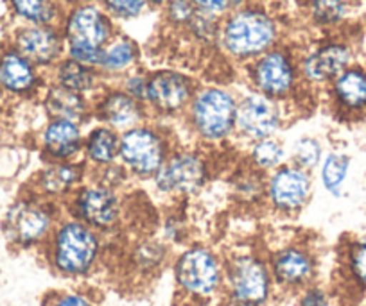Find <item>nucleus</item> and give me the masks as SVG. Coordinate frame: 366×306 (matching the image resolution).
<instances>
[{
    "label": "nucleus",
    "mask_w": 366,
    "mask_h": 306,
    "mask_svg": "<svg viewBox=\"0 0 366 306\" xmlns=\"http://www.w3.org/2000/svg\"><path fill=\"white\" fill-rule=\"evenodd\" d=\"M354 156L345 149H329L325 158L315 172L316 186H322L323 192L332 199H341L347 193Z\"/></svg>",
    "instance_id": "c85d7f7f"
},
{
    "label": "nucleus",
    "mask_w": 366,
    "mask_h": 306,
    "mask_svg": "<svg viewBox=\"0 0 366 306\" xmlns=\"http://www.w3.org/2000/svg\"><path fill=\"white\" fill-rule=\"evenodd\" d=\"M41 108L47 118H61L86 128L92 124V98L49 81L41 91Z\"/></svg>",
    "instance_id": "393cba45"
},
{
    "label": "nucleus",
    "mask_w": 366,
    "mask_h": 306,
    "mask_svg": "<svg viewBox=\"0 0 366 306\" xmlns=\"http://www.w3.org/2000/svg\"><path fill=\"white\" fill-rule=\"evenodd\" d=\"M341 295L366 297V233L350 235L340 244L337 253Z\"/></svg>",
    "instance_id": "b1692460"
},
{
    "label": "nucleus",
    "mask_w": 366,
    "mask_h": 306,
    "mask_svg": "<svg viewBox=\"0 0 366 306\" xmlns=\"http://www.w3.org/2000/svg\"><path fill=\"white\" fill-rule=\"evenodd\" d=\"M147 76H149V72H146V70L135 68L119 79V86H121L126 93L132 95L133 98H137V101L146 104Z\"/></svg>",
    "instance_id": "37998d69"
},
{
    "label": "nucleus",
    "mask_w": 366,
    "mask_h": 306,
    "mask_svg": "<svg viewBox=\"0 0 366 306\" xmlns=\"http://www.w3.org/2000/svg\"><path fill=\"white\" fill-rule=\"evenodd\" d=\"M287 151H290V163L315 174L329 149L322 136L300 135L287 143Z\"/></svg>",
    "instance_id": "f704fd0d"
},
{
    "label": "nucleus",
    "mask_w": 366,
    "mask_h": 306,
    "mask_svg": "<svg viewBox=\"0 0 366 306\" xmlns=\"http://www.w3.org/2000/svg\"><path fill=\"white\" fill-rule=\"evenodd\" d=\"M56 2H58L63 9H66V8H72V6L76 4H81V2H86V0H56Z\"/></svg>",
    "instance_id": "a18cd8bd"
},
{
    "label": "nucleus",
    "mask_w": 366,
    "mask_h": 306,
    "mask_svg": "<svg viewBox=\"0 0 366 306\" xmlns=\"http://www.w3.org/2000/svg\"><path fill=\"white\" fill-rule=\"evenodd\" d=\"M216 172L214 151L191 142H179L149 183L158 197L174 204L194 199L205 192L216 178Z\"/></svg>",
    "instance_id": "0eeeda50"
},
{
    "label": "nucleus",
    "mask_w": 366,
    "mask_h": 306,
    "mask_svg": "<svg viewBox=\"0 0 366 306\" xmlns=\"http://www.w3.org/2000/svg\"><path fill=\"white\" fill-rule=\"evenodd\" d=\"M179 140L169 124L149 118L137 128L121 133L119 163L133 181H151Z\"/></svg>",
    "instance_id": "1a4fd4ad"
},
{
    "label": "nucleus",
    "mask_w": 366,
    "mask_h": 306,
    "mask_svg": "<svg viewBox=\"0 0 366 306\" xmlns=\"http://www.w3.org/2000/svg\"><path fill=\"white\" fill-rule=\"evenodd\" d=\"M291 299H293V306H337L341 294L334 285L316 281L291 295Z\"/></svg>",
    "instance_id": "4c0bfd02"
},
{
    "label": "nucleus",
    "mask_w": 366,
    "mask_h": 306,
    "mask_svg": "<svg viewBox=\"0 0 366 306\" xmlns=\"http://www.w3.org/2000/svg\"><path fill=\"white\" fill-rule=\"evenodd\" d=\"M280 40L282 26L279 16L266 6L248 2L221 20L217 49L228 59L246 66L280 45Z\"/></svg>",
    "instance_id": "20e7f679"
},
{
    "label": "nucleus",
    "mask_w": 366,
    "mask_h": 306,
    "mask_svg": "<svg viewBox=\"0 0 366 306\" xmlns=\"http://www.w3.org/2000/svg\"><path fill=\"white\" fill-rule=\"evenodd\" d=\"M8 6L22 26H59L65 11L56 0H8Z\"/></svg>",
    "instance_id": "473e14b6"
},
{
    "label": "nucleus",
    "mask_w": 366,
    "mask_h": 306,
    "mask_svg": "<svg viewBox=\"0 0 366 306\" xmlns=\"http://www.w3.org/2000/svg\"><path fill=\"white\" fill-rule=\"evenodd\" d=\"M61 217V204L52 203L24 188L2 213L0 231L11 251L40 253Z\"/></svg>",
    "instance_id": "423d86ee"
},
{
    "label": "nucleus",
    "mask_w": 366,
    "mask_h": 306,
    "mask_svg": "<svg viewBox=\"0 0 366 306\" xmlns=\"http://www.w3.org/2000/svg\"><path fill=\"white\" fill-rule=\"evenodd\" d=\"M214 306H216V305H214Z\"/></svg>",
    "instance_id": "8fccbe9b"
},
{
    "label": "nucleus",
    "mask_w": 366,
    "mask_h": 306,
    "mask_svg": "<svg viewBox=\"0 0 366 306\" xmlns=\"http://www.w3.org/2000/svg\"><path fill=\"white\" fill-rule=\"evenodd\" d=\"M51 83L59 84L76 93L86 95L90 98L96 97L108 84L97 66L84 65L66 56L51 70Z\"/></svg>",
    "instance_id": "bb28decb"
},
{
    "label": "nucleus",
    "mask_w": 366,
    "mask_h": 306,
    "mask_svg": "<svg viewBox=\"0 0 366 306\" xmlns=\"http://www.w3.org/2000/svg\"><path fill=\"white\" fill-rule=\"evenodd\" d=\"M357 63V45L348 34L330 33L298 54L304 86L325 90L340 73Z\"/></svg>",
    "instance_id": "f8f14e48"
},
{
    "label": "nucleus",
    "mask_w": 366,
    "mask_h": 306,
    "mask_svg": "<svg viewBox=\"0 0 366 306\" xmlns=\"http://www.w3.org/2000/svg\"><path fill=\"white\" fill-rule=\"evenodd\" d=\"M149 8H162L167 0H146Z\"/></svg>",
    "instance_id": "49530a36"
},
{
    "label": "nucleus",
    "mask_w": 366,
    "mask_h": 306,
    "mask_svg": "<svg viewBox=\"0 0 366 306\" xmlns=\"http://www.w3.org/2000/svg\"><path fill=\"white\" fill-rule=\"evenodd\" d=\"M140 59H142V52H140L139 44L117 31V34L108 41V45L101 52L97 68L108 83V81L121 79L128 72L139 68Z\"/></svg>",
    "instance_id": "cd10ccee"
},
{
    "label": "nucleus",
    "mask_w": 366,
    "mask_h": 306,
    "mask_svg": "<svg viewBox=\"0 0 366 306\" xmlns=\"http://www.w3.org/2000/svg\"><path fill=\"white\" fill-rule=\"evenodd\" d=\"M171 276L178 306H214L224 292V253L192 240L176 249Z\"/></svg>",
    "instance_id": "f03ea898"
},
{
    "label": "nucleus",
    "mask_w": 366,
    "mask_h": 306,
    "mask_svg": "<svg viewBox=\"0 0 366 306\" xmlns=\"http://www.w3.org/2000/svg\"><path fill=\"white\" fill-rule=\"evenodd\" d=\"M244 76L249 90L286 104H290L304 86L298 68V52L284 44L248 63Z\"/></svg>",
    "instance_id": "9b49d317"
},
{
    "label": "nucleus",
    "mask_w": 366,
    "mask_h": 306,
    "mask_svg": "<svg viewBox=\"0 0 366 306\" xmlns=\"http://www.w3.org/2000/svg\"><path fill=\"white\" fill-rule=\"evenodd\" d=\"M242 163L262 174H271L279 167L290 161V151L287 142L280 136H271V138L257 140V142L244 146V153L241 158Z\"/></svg>",
    "instance_id": "7c9ffc66"
},
{
    "label": "nucleus",
    "mask_w": 366,
    "mask_h": 306,
    "mask_svg": "<svg viewBox=\"0 0 366 306\" xmlns=\"http://www.w3.org/2000/svg\"><path fill=\"white\" fill-rule=\"evenodd\" d=\"M330 113L345 124L366 121V72L352 65L325 88Z\"/></svg>",
    "instance_id": "6ab92c4d"
},
{
    "label": "nucleus",
    "mask_w": 366,
    "mask_h": 306,
    "mask_svg": "<svg viewBox=\"0 0 366 306\" xmlns=\"http://www.w3.org/2000/svg\"><path fill=\"white\" fill-rule=\"evenodd\" d=\"M290 104L248 90L239 95L235 140L248 146L257 140L280 136L284 128L290 124Z\"/></svg>",
    "instance_id": "4468645a"
},
{
    "label": "nucleus",
    "mask_w": 366,
    "mask_h": 306,
    "mask_svg": "<svg viewBox=\"0 0 366 306\" xmlns=\"http://www.w3.org/2000/svg\"><path fill=\"white\" fill-rule=\"evenodd\" d=\"M45 81L44 72L27 61L20 52L9 45L0 54V90L13 97H34L41 95Z\"/></svg>",
    "instance_id": "5701e85b"
},
{
    "label": "nucleus",
    "mask_w": 366,
    "mask_h": 306,
    "mask_svg": "<svg viewBox=\"0 0 366 306\" xmlns=\"http://www.w3.org/2000/svg\"><path fill=\"white\" fill-rule=\"evenodd\" d=\"M11 47L41 72H51L65 58V40L58 26H20Z\"/></svg>",
    "instance_id": "aec40b11"
},
{
    "label": "nucleus",
    "mask_w": 366,
    "mask_h": 306,
    "mask_svg": "<svg viewBox=\"0 0 366 306\" xmlns=\"http://www.w3.org/2000/svg\"><path fill=\"white\" fill-rule=\"evenodd\" d=\"M97 4L117 22H132L149 9L146 0H96Z\"/></svg>",
    "instance_id": "58836bf2"
},
{
    "label": "nucleus",
    "mask_w": 366,
    "mask_h": 306,
    "mask_svg": "<svg viewBox=\"0 0 366 306\" xmlns=\"http://www.w3.org/2000/svg\"><path fill=\"white\" fill-rule=\"evenodd\" d=\"M277 295L266 251L239 245L224 253V292L216 306H271Z\"/></svg>",
    "instance_id": "39448f33"
},
{
    "label": "nucleus",
    "mask_w": 366,
    "mask_h": 306,
    "mask_svg": "<svg viewBox=\"0 0 366 306\" xmlns=\"http://www.w3.org/2000/svg\"><path fill=\"white\" fill-rule=\"evenodd\" d=\"M196 90L198 83L187 72L176 68L151 70L146 93V108L151 118L164 124L182 118Z\"/></svg>",
    "instance_id": "dca6fc26"
},
{
    "label": "nucleus",
    "mask_w": 366,
    "mask_h": 306,
    "mask_svg": "<svg viewBox=\"0 0 366 306\" xmlns=\"http://www.w3.org/2000/svg\"><path fill=\"white\" fill-rule=\"evenodd\" d=\"M90 179L108 186V188L117 190V192H126V188L133 183L132 175L128 174V170L119 161L117 163L108 165V167L90 170Z\"/></svg>",
    "instance_id": "ea45409f"
},
{
    "label": "nucleus",
    "mask_w": 366,
    "mask_h": 306,
    "mask_svg": "<svg viewBox=\"0 0 366 306\" xmlns=\"http://www.w3.org/2000/svg\"><path fill=\"white\" fill-rule=\"evenodd\" d=\"M174 249L158 235H144L126 248L124 269L137 281H149L171 265Z\"/></svg>",
    "instance_id": "4be33fe9"
},
{
    "label": "nucleus",
    "mask_w": 366,
    "mask_h": 306,
    "mask_svg": "<svg viewBox=\"0 0 366 306\" xmlns=\"http://www.w3.org/2000/svg\"><path fill=\"white\" fill-rule=\"evenodd\" d=\"M84 128L61 118H47L36 135V149L41 161H77L83 153Z\"/></svg>",
    "instance_id": "412c9836"
},
{
    "label": "nucleus",
    "mask_w": 366,
    "mask_h": 306,
    "mask_svg": "<svg viewBox=\"0 0 366 306\" xmlns=\"http://www.w3.org/2000/svg\"><path fill=\"white\" fill-rule=\"evenodd\" d=\"M107 251L108 240L103 235L63 213L40 255L56 277L81 283L99 272Z\"/></svg>",
    "instance_id": "f257e3e1"
},
{
    "label": "nucleus",
    "mask_w": 366,
    "mask_h": 306,
    "mask_svg": "<svg viewBox=\"0 0 366 306\" xmlns=\"http://www.w3.org/2000/svg\"><path fill=\"white\" fill-rule=\"evenodd\" d=\"M228 186H230L232 199L241 204V208H264V203H266V174L239 161L237 167L228 175Z\"/></svg>",
    "instance_id": "c756f323"
},
{
    "label": "nucleus",
    "mask_w": 366,
    "mask_h": 306,
    "mask_svg": "<svg viewBox=\"0 0 366 306\" xmlns=\"http://www.w3.org/2000/svg\"><path fill=\"white\" fill-rule=\"evenodd\" d=\"M162 9H164L165 22H167L172 29L179 31H185V27L189 26L192 16L198 11L191 0H167V2L162 6Z\"/></svg>",
    "instance_id": "a19ab883"
},
{
    "label": "nucleus",
    "mask_w": 366,
    "mask_h": 306,
    "mask_svg": "<svg viewBox=\"0 0 366 306\" xmlns=\"http://www.w3.org/2000/svg\"><path fill=\"white\" fill-rule=\"evenodd\" d=\"M239 95L224 84L198 86L191 104L179 118L189 142L219 151L235 142V115Z\"/></svg>",
    "instance_id": "7ed1b4c3"
},
{
    "label": "nucleus",
    "mask_w": 366,
    "mask_h": 306,
    "mask_svg": "<svg viewBox=\"0 0 366 306\" xmlns=\"http://www.w3.org/2000/svg\"><path fill=\"white\" fill-rule=\"evenodd\" d=\"M88 179H90V170L81 160L59 161V163L44 161V165L31 175L26 188L63 206Z\"/></svg>",
    "instance_id": "a211bd4d"
},
{
    "label": "nucleus",
    "mask_w": 366,
    "mask_h": 306,
    "mask_svg": "<svg viewBox=\"0 0 366 306\" xmlns=\"http://www.w3.org/2000/svg\"><path fill=\"white\" fill-rule=\"evenodd\" d=\"M315 192V174L287 161L266 175L264 208L280 219H297L311 204Z\"/></svg>",
    "instance_id": "2eb2a0df"
},
{
    "label": "nucleus",
    "mask_w": 366,
    "mask_h": 306,
    "mask_svg": "<svg viewBox=\"0 0 366 306\" xmlns=\"http://www.w3.org/2000/svg\"><path fill=\"white\" fill-rule=\"evenodd\" d=\"M119 151H121V133L97 122H92L84 128L81 161L86 165L88 170L117 163Z\"/></svg>",
    "instance_id": "a878e982"
},
{
    "label": "nucleus",
    "mask_w": 366,
    "mask_h": 306,
    "mask_svg": "<svg viewBox=\"0 0 366 306\" xmlns=\"http://www.w3.org/2000/svg\"><path fill=\"white\" fill-rule=\"evenodd\" d=\"M362 31H365V34H366V20H365V29H362Z\"/></svg>",
    "instance_id": "09e8293b"
},
{
    "label": "nucleus",
    "mask_w": 366,
    "mask_h": 306,
    "mask_svg": "<svg viewBox=\"0 0 366 306\" xmlns=\"http://www.w3.org/2000/svg\"><path fill=\"white\" fill-rule=\"evenodd\" d=\"M219 27L221 20L207 13L196 11L189 26L185 27L183 33H187L192 40L203 47H217L219 44Z\"/></svg>",
    "instance_id": "e433bc0d"
},
{
    "label": "nucleus",
    "mask_w": 366,
    "mask_h": 306,
    "mask_svg": "<svg viewBox=\"0 0 366 306\" xmlns=\"http://www.w3.org/2000/svg\"><path fill=\"white\" fill-rule=\"evenodd\" d=\"M307 19L325 33H340L352 13V0H304Z\"/></svg>",
    "instance_id": "2f4dec72"
},
{
    "label": "nucleus",
    "mask_w": 366,
    "mask_h": 306,
    "mask_svg": "<svg viewBox=\"0 0 366 306\" xmlns=\"http://www.w3.org/2000/svg\"><path fill=\"white\" fill-rule=\"evenodd\" d=\"M63 213L96 230L107 240L117 237L126 224V195L88 179L65 204Z\"/></svg>",
    "instance_id": "9d476101"
},
{
    "label": "nucleus",
    "mask_w": 366,
    "mask_h": 306,
    "mask_svg": "<svg viewBox=\"0 0 366 306\" xmlns=\"http://www.w3.org/2000/svg\"><path fill=\"white\" fill-rule=\"evenodd\" d=\"M58 27L65 40L66 58L90 66H97L103 49L117 34V24L96 0L66 8Z\"/></svg>",
    "instance_id": "6e6552de"
},
{
    "label": "nucleus",
    "mask_w": 366,
    "mask_h": 306,
    "mask_svg": "<svg viewBox=\"0 0 366 306\" xmlns=\"http://www.w3.org/2000/svg\"><path fill=\"white\" fill-rule=\"evenodd\" d=\"M151 118L146 104L126 93L119 84L108 83L92 98V122L124 133Z\"/></svg>",
    "instance_id": "f3484780"
},
{
    "label": "nucleus",
    "mask_w": 366,
    "mask_h": 306,
    "mask_svg": "<svg viewBox=\"0 0 366 306\" xmlns=\"http://www.w3.org/2000/svg\"><path fill=\"white\" fill-rule=\"evenodd\" d=\"M44 306H103L96 290L88 287H69L45 294Z\"/></svg>",
    "instance_id": "c9c22d12"
},
{
    "label": "nucleus",
    "mask_w": 366,
    "mask_h": 306,
    "mask_svg": "<svg viewBox=\"0 0 366 306\" xmlns=\"http://www.w3.org/2000/svg\"><path fill=\"white\" fill-rule=\"evenodd\" d=\"M158 237L171 245L172 249H179L183 245L191 244L192 238V223L191 217L182 208V203H174L167 212L162 215L158 223Z\"/></svg>",
    "instance_id": "72a5a7b5"
},
{
    "label": "nucleus",
    "mask_w": 366,
    "mask_h": 306,
    "mask_svg": "<svg viewBox=\"0 0 366 306\" xmlns=\"http://www.w3.org/2000/svg\"><path fill=\"white\" fill-rule=\"evenodd\" d=\"M277 294L295 295L320 281L322 262L315 245L307 240H290L266 251Z\"/></svg>",
    "instance_id": "ddd939ff"
},
{
    "label": "nucleus",
    "mask_w": 366,
    "mask_h": 306,
    "mask_svg": "<svg viewBox=\"0 0 366 306\" xmlns=\"http://www.w3.org/2000/svg\"><path fill=\"white\" fill-rule=\"evenodd\" d=\"M337 306H366V297H359V295H341Z\"/></svg>",
    "instance_id": "c03bdc74"
},
{
    "label": "nucleus",
    "mask_w": 366,
    "mask_h": 306,
    "mask_svg": "<svg viewBox=\"0 0 366 306\" xmlns=\"http://www.w3.org/2000/svg\"><path fill=\"white\" fill-rule=\"evenodd\" d=\"M359 65H361L366 72V49H365V52L361 54V61H359Z\"/></svg>",
    "instance_id": "de8ad7c7"
},
{
    "label": "nucleus",
    "mask_w": 366,
    "mask_h": 306,
    "mask_svg": "<svg viewBox=\"0 0 366 306\" xmlns=\"http://www.w3.org/2000/svg\"><path fill=\"white\" fill-rule=\"evenodd\" d=\"M191 2L194 4V8L198 9V11L207 13V15H212L216 16V19L223 20L224 16L234 13L235 9L248 4L249 0H191Z\"/></svg>",
    "instance_id": "79ce46f5"
}]
</instances>
